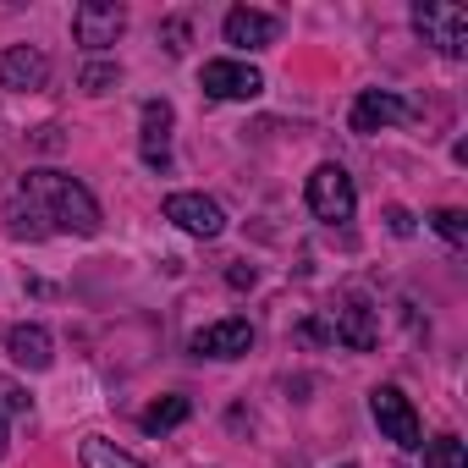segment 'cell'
<instances>
[{
    "label": "cell",
    "instance_id": "cell-1",
    "mask_svg": "<svg viewBox=\"0 0 468 468\" xmlns=\"http://www.w3.org/2000/svg\"><path fill=\"white\" fill-rule=\"evenodd\" d=\"M12 231L45 238V231H72V238H94L100 231V204L78 176L61 171H28L17 198H12Z\"/></svg>",
    "mask_w": 468,
    "mask_h": 468
},
{
    "label": "cell",
    "instance_id": "cell-2",
    "mask_svg": "<svg viewBox=\"0 0 468 468\" xmlns=\"http://www.w3.org/2000/svg\"><path fill=\"white\" fill-rule=\"evenodd\" d=\"M413 28L446 61H463L468 56V12L457 6V0H419V6H413Z\"/></svg>",
    "mask_w": 468,
    "mask_h": 468
},
{
    "label": "cell",
    "instance_id": "cell-3",
    "mask_svg": "<svg viewBox=\"0 0 468 468\" xmlns=\"http://www.w3.org/2000/svg\"><path fill=\"white\" fill-rule=\"evenodd\" d=\"M309 209H314V220H325V226H342V220H353V209H358V193H353V176L342 171V165H320L314 176H309Z\"/></svg>",
    "mask_w": 468,
    "mask_h": 468
},
{
    "label": "cell",
    "instance_id": "cell-4",
    "mask_svg": "<svg viewBox=\"0 0 468 468\" xmlns=\"http://www.w3.org/2000/svg\"><path fill=\"white\" fill-rule=\"evenodd\" d=\"M369 413H375L380 435H386V441H397L402 452H419V446H424L419 413H413V402H408L397 386H375V391H369Z\"/></svg>",
    "mask_w": 468,
    "mask_h": 468
},
{
    "label": "cell",
    "instance_id": "cell-5",
    "mask_svg": "<svg viewBox=\"0 0 468 468\" xmlns=\"http://www.w3.org/2000/svg\"><path fill=\"white\" fill-rule=\"evenodd\" d=\"M198 89H204L209 100H260V94H265V78H260V67H249V61H204Z\"/></svg>",
    "mask_w": 468,
    "mask_h": 468
},
{
    "label": "cell",
    "instance_id": "cell-6",
    "mask_svg": "<svg viewBox=\"0 0 468 468\" xmlns=\"http://www.w3.org/2000/svg\"><path fill=\"white\" fill-rule=\"evenodd\" d=\"M122 28H127V12L111 6V0H83V6L72 12V34H78L83 50H105V45H116Z\"/></svg>",
    "mask_w": 468,
    "mask_h": 468
},
{
    "label": "cell",
    "instance_id": "cell-7",
    "mask_svg": "<svg viewBox=\"0 0 468 468\" xmlns=\"http://www.w3.org/2000/svg\"><path fill=\"white\" fill-rule=\"evenodd\" d=\"M353 133H380V127H397V122H413V105L402 100V94H391V89H364L358 100H353Z\"/></svg>",
    "mask_w": 468,
    "mask_h": 468
},
{
    "label": "cell",
    "instance_id": "cell-8",
    "mask_svg": "<svg viewBox=\"0 0 468 468\" xmlns=\"http://www.w3.org/2000/svg\"><path fill=\"white\" fill-rule=\"evenodd\" d=\"M165 220H176L187 238H220V231H226L220 204L204 198V193H171V198H165Z\"/></svg>",
    "mask_w": 468,
    "mask_h": 468
},
{
    "label": "cell",
    "instance_id": "cell-9",
    "mask_svg": "<svg viewBox=\"0 0 468 468\" xmlns=\"http://www.w3.org/2000/svg\"><path fill=\"white\" fill-rule=\"evenodd\" d=\"M50 83V56L34 50V45H12L6 56H0V89H12V94H34Z\"/></svg>",
    "mask_w": 468,
    "mask_h": 468
},
{
    "label": "cell",
    "instance_id": "cell-10",
    "mask_svg": "<svg viewBox=\"0 0 468 468\" xmlns=\"http://www.w3.org/2000/svg\"><path fill=\"white\" fill-rule=\"evenodd\" d=\"M220 34H226V45H238V50H265V45L282 39V23L271 12H254V6H231Z\"/></svg>",
    "mask_w": 468,
    "mask_h": 468
},
{
    "label": "cell",
    "instance_id": "cell-11",
    "mask_svg": "<svg viewBox=\"0 0 468 468\" xmlns=\"http://www.w3.org/2000/svg\"><path fill=\"white\" fill-rule=\"evenodd\" d=\"M187 347H193L198 358H243V353L254 347V325H249V320H215V325L193 331Z\"/></svg>",
    "mask_w": 468,
    "mask_h": 468
},
{
    "label": "cell",
    "instance_id": "cell-12",
    "mask_svg": "<svg viewBox=\"0 0 468 468\" xmlns=\"http://www.w3.org/2000/svg\"><path fill=\"white\" fill-rule=\"evenodd\" d=\"M331 336L336 342H347L353 353H369L375 342H380V314L353 292V298H342V309H336V325H331Z\"/></svg>",
    "mask_w": 468,
    "mask_h": 468
},
{
    "label": "cell",
    "instance_id": "cell-13",
    "mask_svg": "<svg viewBox=\"0 0 468 468\" xmlns=\"http://www.w3.org/2000/svg\"><path fill=\"white\" fill-rule=\"evenodd\" d=\"M138 149H144V165H149V171H165V165H171V105H165V100H149V105H144Z\"/></svg>",
    "mask_w": 468,
    "mask_h": 468
},
{
    "label": "cell",
    "instance_id": "cell-14",
    "mask_svg": "<svg viewBox=\"0 0 468 468\" xmlns=\"http://www.w3.org/2000/svg\"><path fill=\"white\" fill-rule=\"evenodd\" d=\"M6 353H12L23 369H50L56 342H50V331H45V325H12V331H6Z\"/></svg>",
    "mask_w": 468,
    "mask_h": 468
},
{
    "label": "cell",
    "instance_id": "cell-15",
    "mask_svg": "<svg viewBox=\"0 0 468 468\" xmlns=\"http://www.w3.org/2000/svg\"><path fill=\"white\" fill-rule=\"evenodd\" d=\"M28 408H34V402H28V391H23L17 380L0 375V457H6V446H12V424H17Z\"/></svg>",
    "mask_w": 468,
    "mask_h": 468
},
{
    "label": "cell",
    "instance_id": "cell-16",
    "mask_svg": "<svg viewBox=\"0 0 468 468\" xmlns=\"http://www.w3.org/2000/svg\"><path fill=\"white\" fill-rule=\"evenodd\" d=\"M187 413H193V402H187V397H160V402H149V408H144V419H138V424H144L149 435H160V430H176Z\"/></svg>",
    "mask_w": 468,
    "mask_h": 468
},
{
    "label": "cell",
    "instance_id": "cell-17",
    "mask_svg": "<svg viewBox=\"0 0 468 468\" xmlns=\"http://www.w3.org/2000/svg\"><path fill=\"white\" fill-rule=\"evenodd\" d=\"M83 468H144L133 452H122L116 441H105V435H89L83 441Z\"/></svg>",
    "mask_w": 468,
    "mask_h": 468
},
{
    "label": "cell",
    "instance_id": "cell-18",
    "mask_svg": "<svg viewBox=\"0 0 468 468\" xmlns=\"http://www.w3.org/2000/svg\"><path fill=\"white\" fill-rule=\"evenodd\" d=\"M424 468H468L463 441H457V435H435V441H424Z\"/></svg>",
    "mask_w": 468,
    "mask_h": 468
},
{
    "label": "cell",
    "instance_id": "cell-19",
    "mask_svg": "<svg viewBox=\"0 0 468 468\" xmlns=\"http://www.w3.org/2000/svg\"><path fill=\"white\" fill-rule=\"evenodd\" d=\"M430 226L441 231L452 249H463V243H468V215H463V209H435V215H430Z\"/></svg>",
    "mask_w": 468,
    "mask_h": 468
},
{
    "label": "cell",
    "instance_id": "cell-20",
    "mask_svg": "<svg viewBox=\"0 0 468 468\" xmlns=\"http://www.w3.org/2000/svg\"><path fill=\"white\" fill-rule=\"evenodd\" d=\"M116 78H122L116 67H100V61H94V67H83V89H89V94H111V89H116Z\"/></svg>",
    "mask_w": 468,
    "mask_h": 468
},
{
    "label": "cell",
    "instance_id": "cell-21",
    "mask_svg": "<svg viewBox=\"0 0 468 468\" xmlns=\"http://www.w3.org/2000/svg\"><path fill=\"white\" fill-rule=\"evenodd\" d=\"M165 50H187V23H165Z\"/></svg>",
    "mask_w": 468,
    "mask_h": 468
},
{
    "label": "cell",
    "instance_id": "cell-22",
    "mask_svg": "<svg viewBox=\"0 0 468 468\" xmlns=\"http://www.w3.org/2000/svg\"><path fill=\"white\" fill-rule=\"evenodd\" d=\"M391 231H397V238H408V231H413V215H408V209H391Z\"/></svg>",
    "mask_w": 468,
    "mask_h": 468
},
{
    "label": "cell",
    "instance_id": "cell-23",
    "mask_svg": "<svg viewBox=\"0 0 468 468\" xmlns=\"http://www.w3.org/2000/svg\"><path fill=\"white\" fill-rule=\"evenodd\" d=\"M342 468H353V463H342Z\"/></svg>",
    "mask_w": 468,
    "mask_h": 468
}]
</instances>
